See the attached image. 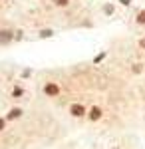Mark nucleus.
Instances as JSON below:
<instances>
[{
  "mask_svg": "<svg viewBox=\"0 0 145 149\" xmlns=\"http://www.w3.org/2000/svg\"><path fill=\"white\" fill-rule=\"evenodd\" d=\"M10 40H12V32H8V30L0 32V44H8Z\"/></svg>",
  "mask_w": 145,
  "mask_h": 149,
  "instance_id": "f257e3e1",
  "label": "nucleus"
},
{
  "mask_svg": "<svg viewBox=\"0 0 145 149\" xmlns=\"http://www.w3.org/2000/svg\"><path fill=\"white\" fill-rule=\"evenodd\" d=\"M48 95H58V92H60V88H58L56 84H48L46 86V90H44Z\"/></svg>",
  "mask_w": 145,
  "mask_h": 149,
  "instance_id": "f03ea898",
  "label": "nucleus"
},
{
  "mask_svg": "<svg viewBox=\"0 0 145 149\" xmlns=\"http://www.w3.org/2000/svg\"><path fill=\"white\" fill-rule=\"evenodd\" d=\"M72 115H76V117L84 115V105H79V103H74V105H72Z\"/></svg>",
  "mask_w": 145,
  "mask_h": 149,
  "instance_id": "7ed1b4c3",
  "label": "nucleus"
},
{
  "mask_svg": "<svg viewBox=\"0 0 145 149\" xmlns=\"http://www.w3.org/2000/svg\"><path fill=\"white\" fill-rule=\"evenodd\" d=\"M89 117H91V119H100V117H101V109H100V107H91Z\"/></svg>",
  "mask_w": 145,
  "mask_h": 149,
  "instance_id": "20e7f679",
  "label": "nucleus"
},
{
  "mask_svg": "<svg viewBox=\"0 0 145 149\" xmlns=\"http://www.w3.org/2000/svg\"><path fill=\"white\" fill-rule=\"evenodd\" d=\"M22 115V109H18V107H14L10 113H8V119H16V117H20Z\"/></svg>",
  "mask_w": 145,
  "mask_h": 149,
  "instance_id": "39448f33",
  "label": "nucleus"
},
{
  "mask_svg": "<svg viewBox=\"0 0 145 149\" xmlns=\"http://www.w3.org/2000/svg\"><path fill=\"white\" fill-rule=\"evenodd\" d=\"M137 22H139V24H145V10H141L139 14H137Z\"/></svg>",
  "mask_w": 145,
  "mask_h": 149,
  "instance_id": "423d86ee",
  "label": "nucleus"
},
{
  "mask_svg": "<svg viewBox=\"0 0 145 149\" xmlns=\"http://www.w3.org/2000/svg\"><path fill=\"white\" fill-rule=\"evenodd\" d=\"M52 34H54L52 30H42V32H40V36H42V38H50Z\"/></svg>",
  "mask_w": 145,
  "mask_h": 149,
  "instance_id": "0eeeda50",
  "label": "nucleus"
},
{
  "mask_svg": "<svg viewBox=\"0 0 145 149\" xmlns=\"http://www.w3.org/2000/svg\"><path fill=\"white\" fill-rule=\"evenodd\" d=\"M54 2H56L58 6H66V4H68V0H54Z\"/></svg>",
  "mask_w": 145,
  "mask_h": 149,
  "instance_id": "6e6552de",
  "label": "nucleus"
},
{
  "mask_svg": "<svg viewBox=\"0 0 145 149\" xmlns=\"http://www.w3.org/2000/svg\"><path fill=\"white\" fill-rule=\"evenodd\" d=\"M103 10H105V14H112V12H113V8H112V6H105Z\"/></svg>",
  "mask_w": 145,
  "mask_h": 149,
  "instance_id": "1a4fd4ad",
  "label": "nucleus"
},
{
  "mask_svg": "<svg viewBox=\"0 0 145 149\" xmlns=\"http://www.w3.org/2000/svg\"><path fill=\"white\" fill-rule=\"evenodd\" d=\"M119 2H121V4H125V6L129 4V0H119Z\"/></svg>",
  "mask_w": 145,
  "mask_h": 149,
  "instance_id": "9d476101",
  "label": "nucleus"
},
{
  "mask_svg": "<svg viewBox=\"0 0 145 149\" xmlns=\"http://www.w3.org/2000/svg\"><path fill=\"white\" fill-rule=\"evenodd\" d=\"M2 127H4V119H0V129H2Z\"/></svg>",
  "mask_w": 145,
  "mask_h": 149,
  "instance_id": "9b49d317",
  "label": "nucleus"
},
{
  "mask_svg": "<svg viewBox=\"0 0 145 149\" xmlns=\"http://www.w3.org/2000/svg\"><path fill=\"white\" fill-rule=\"evenodd\" d=\"M141 46H143V48H145V38H143V40H141Z\"/></svg>",
  "mask_w": 145,
  "mask_h": 149,
  "instance_id": "f8f14e48",
  "label": "nucleus"
}]
</instances>
